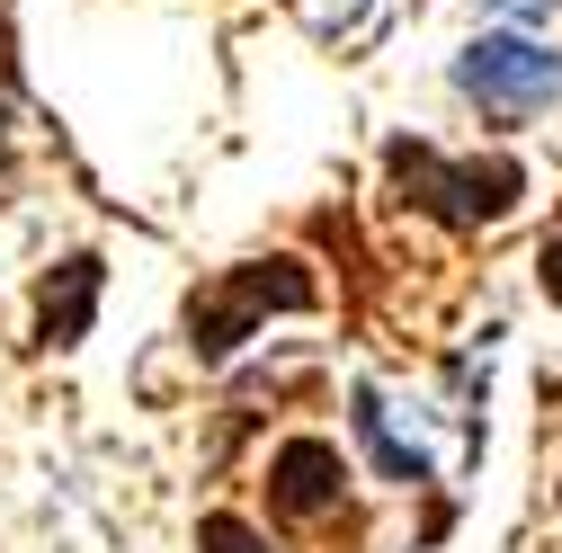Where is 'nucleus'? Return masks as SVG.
I'll use <instances>...</instances> for the list:
<instances>
[{
    "mask_svg": "<svg viewBox=\"0 0 562 553\" xmlns=\"http://www.w3.org/2000/svg\"><path fill=\"white\" fill-rule=\"evenodd\" d=\"M384 179L402 188V205H419V215H438L456 233H482V224L518 215V196H527L518 161H447L438 144H411V134L384 144Z\"/></svg>",
    "mask_w": 562,
    "mask_h": 553,
    "instance_id": "1",
    "label": "nucleus"
},
{
    "mask_svg": "<svg viewBox=\"0 0 562 553\" xmlns=\"http://www.w3.org/2000/svg\"><path fill=\"white\" fill-rule=\"evenodd\" d=\"M313 304H322V286L304 276V259H241L215 286L188 295V349H196V366H224L268 313H313Z\"/></svg>",
    "mask_w": 562,
    "mask_h": 553,
    "instance_id": "2",
    "label": "nucleus"
},
{
    "mask_svg": "<svg viewBox=\"0 0 562 553\" xmlns=\"http://www.w3.org/2000/svg\"><path fill=\"white\" fill-rule=\"evenodd\" d=\"M456 90L482 108V116H501V125H527L536 108L562 99V54L536 45V36H509V27H491L456 54Z\"/></svg>",
    "mask_w": 562,
    "mask_h": 553,
    "instance_id": "3",
    "label": "nucleus"
},
{
    "mask_svg": "<svg viewBox=\"0 0 562 553\" xmlns=\"http://www.w3.org/2000/svg\"><path fill=\"white\" fill-rule=\"evenodd\" d=\"M99 286H108V259L99 250H72V259H54L36 276V330H27V349H81L90 321H99Z\"/></svg>",
    "mask_w": 562,
    "mask_h": 553,
    "instance_id": "4",
    "label": "nucleus"
},
{
    "mask_svg": "<svg viewBox=\"0 0 562 553\" xmlns=\"http://www.w3.org/2000/svg\"><path fill=\"white\" fill-rule=\"evenodd\" d=\"M339 492H348V464L330 438H286L268 455V509L277 518H322V509H339Z\"/></svg>",
    "mask_w": 562,
    "mask_h": 553,
    "instance_id": "5",
    "label": "nucleus"
},
{
    "mask_svg": "<svg viewBox=\"0 0 562 553\" xmlns=\"http://www.w3.org/2000/svg\"><path fill=\"white\" fill-rule=\"evenodd\" d=\"M348 410H358V438H367L375 473H384V482H411V492H419V482H429V455L393 438V420H384V393H375V384H358V393H348Z\"/></svg>",
    "mask_w": 562,
    "mask_h": 553,
    "instance_id": "6",
    "label": "nucleus"
},
{
    "mask_svg": "<svg viewBox=\"0 0 562 553\" xmlns=\"http://www.w3.org/2000/svg\"><path fill=\"white\" fill-rule=\"evenodd\" d=\"M196 553H286V544H268L250 518H233V509H205L196 518Z\"/></svg>",
    "mask_w": 562,
    "mask_h": 553,
    "instance_id": "7",
    "label": "nucleus"
},
{
    "mask_svg": "<svg viewBox=\"0 0 562 553\" xmlns=\"http://www.w3.org/2000/svg\"><path fill=\"white\" fill-rule=\"evenodd\" d=\"M536 286H544V304L562 313V233H553V241L536 250Z\"/></svg>",
    "mask_w": 562,
    "mask_h": 553,
    "instance_id": "8",
    "label": "nucleus"
},
{
    "mask_svg": "<svg viewBox=\"0 0 562 553\" xmlns=\"http://www.w3.org/2000/svg\"><path fill=\"white\" fill-rule=\"evenodd\" d=\"M0 161H10V108H0Z\"/></svg>",
    "mask_w": 562,
    "mask_h": 553,
    "instance_id": "9",
    "label": "nucleus"
},
{
    "mask_svg": "<svg viewBox=\"0 0 562 553\" xmlns=\"http://www.w3.org/2000/svg\"><path fill=\"white\" fill-rule=\"evenodd\" d=\"M0 72H10V36H0Z\"/></svg>",
    "mask_w": 562,
    "mask_h": 553,
    "instance_id": "10",
    "label": "nucleus"
}]
</instances>
